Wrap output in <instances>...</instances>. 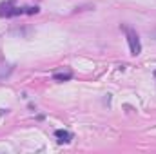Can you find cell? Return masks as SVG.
Segmentation results:
<instances>
[{
  "instance_id": "5b68a950",
  "label": "cell",
  "mask_w": 156,
  "mask_h": 154,
  "mask_svg": "<svg viewBox=\"0 0 156 154\" xmlns=\"http://www.w3.org/2000/svg\"><path fill=\"white\" fill-rule=\"evenodd\" d=\"M9 71H11V67H9L7 64H0V78H4L5 75H9Z\"/></svg>"
},
{
  "instance_id": "277c9868",
  "label": "cell",
  "mask_w": 156,
  "mask_h": 154,
  "mask_svg": "<svg viewBox=\"0 0 156 154\" xmlns=\"http://www.w3.org/2000/svg\"><path fill=\"white\" fill-rule=\"evenodd\" d=\"M71 76H73L71 73H56L53 78H55V80H58V82H66V80H71Z\"/></svg>"
},
{
  "instance_id": "6da1fadb",
  "label": "cell",
  "mask_w": 156,
  "mask_h": 154,
  "mask_svg": "<svg viewBox=\"0 0 156 154\" xmlns=\"http://www.w3.org/2000/svg\"><path fill=\"white\" fill-rule=\"evenodd\" d=\"M15 0H7V2H2L0 4V16L2 18H9V16H16V15H35L38 13V7H15L13 5Z\"/></svg>"
},
{
  "instance_id": "3957f363",
  "label": "cell",
  "mask_w": 156,
  "mask_h": 154,
  "mask_svg": "<svg viewBox=\"0 0 156 154\" xmlns=\"http://www.w3.org/2000/svg\"><path fill=\"white\" fill-rule=\"evenodd\" d=\"M55 136L58 138V142H60V143H69V142H71V132H67V131L58 129V131L55 132Z\"/></svg>"
},
{
  "instance_id": "7a4b0ae2",
  "label": "cell",
  "mask_w": 156,
  "mask_h": 154,
  "mask_svg": "<svg viewBox=\"0 0 156 154\" xmlns=\"http://www.w3.org/2000/svg\"><path fill=\"white\" fill-rule=\"evenodd\" d=\"M123 31H125V35H127V42H129L131 54L138 56V54L142 53V44H140V38H138L136 31H134V29H131V27H127V26H123Z\"/></svg>"
},
{
  "instance_id": "8992f818",
  "label": "cell",
  "mask_w": 156,
  "mask_h": 154,
  "mask_svg": "<svg viewBox=\"0 0 156 154\" xmlns=\"http://www.w3.org/2000/svg\"><path fill=\"white\" fill-rule=\"evenodd\" d=\"M154 78H156V71H154Z\"/></svg>"
}]
</instances>
